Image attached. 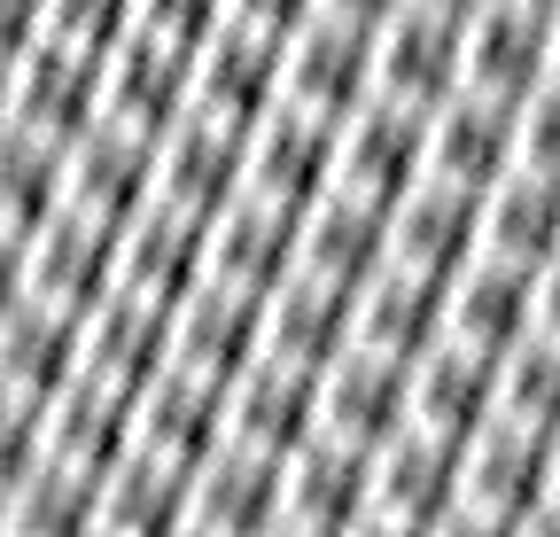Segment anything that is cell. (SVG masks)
<instances>
[{
  "label": "cell",
  "instance_id": "cell-1",
  "mask_svg": "<svg viewBox=\"0 0 560 537\" xmlns=\"http://www.w3.org/2000/svg\"><path fill=\"white\" fill-rule=\"evenodd\" d=\"M545 467H552V436L482 421L459 444V529H537Z\"/></svg>",
  "mask_w": 560,
  "mask_h": 537
},
{
  "label": "cell",
  "instance_id": "cell-2",
  "mask_svg": "<svg viewBox=\"0 0 560 537\" xmlns=\"http://www.w3.org/2000/svg\"><path fill=\"white\" fill-rule=\"evenodd\" d=\"M94 117H102V55L39 32V39L9 62V125L32 132V141H47V149L62 156Z\"/></svg>",
  "mask_w": 560,
  "mask_h": 537
},
{
  "label": "cell",
  "instance_id": "cell-3",
  "mask_svg": "<svg viewBox=\"0 0 560 537\" xmlns=\"http://www.w3.org/2000/svg\"><path fill=\"white\" fill-rule=\"evenodd\" d=\"M366 529H459V444L436 429H397L374 452L366 483Z\"/></svg>",
  "mask_w": 560,
  "mask_h": 537
},
{
  "label": "cell",
  "instance_id": "cell-4",
  "mask_svg": "<svg viewBox=\"0 0 560 537\" xmlns=\"http://www.w3.org/2000/svg\"><path fill=\"white\" fill-rule=\"evenodd\" d=\"M374 94V32L350 16H304L289 39H280V102L319 109V117H350Z\"/></svg>",
  "mask_w": 560,
  "mask_h": 537
},
{
  "label": "cell",
  "instance_id": "cell-5",
  "mask_svg": "<svg viewBox=\"0 0 560 537\" xmlns=\"http://www.w3.org/2000/svg\"><path fill=\"white\" fill-rule=\"evenodd\" d=\"M420 172H429V109L366 94L335 125V187H350V195H366V203L389 211Z\"/></svg>",
  "mask_w": 560,
  "mask_h": 537
},
{
  "label": "cell",
  "instance_id": "cell-6",
  "mask_svg": "<svg viewBox=\"0 0 560 537\" xmlns=\"http://www.w3.org/2000/svg\"><path fill=\"white\" fill-rule=\"evenodd\" d=\"M156 203V141L149 132H125L109 117H94L79 141L62 149V211L125 226Z\"/></svg>",
  "mask_w": 560,
  "mask_h": 537
},
{
  "label": "cell",
  "instance_id": "cell-7",
  "mask_svg": "<svg viewBox=\"0 0 560 537\" xmlns=\"http://www.w3.org/2000/svg\"><path fill=\"white\" fill-rule=\"evenodd\" d=\"M242 149H249L242 125L187 109L172 132H156V203H172V211H187V219L210 226L249 187V156Z\"/></svg>",
  "mask_w": 560,
  "mask_h": 537
},
{
  "label": "cell",
  "instance_id": "cell-8",
  "mask_svg": "<svg viewBox=\"0 0 560 537\" xmlns=\"http://www.w3.org/2000/svg\"><path fill=\"white\" fill-rule=\"evenodd\" d=\"M552 79V16L529 0H482L459 24V86L490 102H522Z\"/></svg>",
  "mask_w": 560,
  "mask_h": 537
},
{
  "label": "cell",
  "instance_id": "cell-9",
  "mask_svg": "<svg viewBox=\"0 0 560 537\" xmlns=\"http://www.w3.org/2000/svg\"><path fill=\"white\" fill-rule=\"evenodd\" d=\"M187 94H195V47L179 39H156V32H125L109 55H102V117L125 125V132H172L187 117Z\"/></svg>",
  "mask_w": 560,
  "mask_h": 537
},
{
  "label": "cell",
  "instance_id": "cell-10",
  "mask_svg": "<svg viewBox=\"0 0 560 537\" xmlns=\"http://www.w3.org/2000/svg\"><path fill=\"white\" fill-rule=\"evenodd\" d=\"M117 289V226L79 219V211H55L24 234V296L86 319L102 296Z\"/></svg>",
  "mask_w": 560,
  "mask_h": 537
},
{
  "label": "cell",
  "instance_id": "cell-11",
  "mask_svg": "<svg viewBox=\"0 0 560 537\" xmlns=\"http://www.w3.org/2000/svg\"><path fill=\"white\" fill-rule=\"evenodd\" d=\"M366 483H374V452L342 436H304L280 459V529L296 537L366 529Z\"/></svg>",
  "mask_w": 560,
  "mask_h": 537
},
{
  "label": "cell",
  "instance_id": "cell-12",
  "mask_svg": "<svg viewBox=\"0 0 560 537\" xmlns=\"http://www.w3.org/2000/svg\"><path fill=\"white\" fill-rule=\"evenodd\" d=\"M397 429H412V366L350 343L319 366V436H342L359 452H382Z\"/></svg>",
  "mask_w": 560,
  "mask_h": 537
},
{
  "label": "cell",
  "instance_id": "cell-13",
  "mask_svg": "<svg viewBox=\"0 0 560 537\" xmlns=\"http://www.w3.org/2000/svg\"><path fill=\"white\" fill-rule=\"evenodd\" d=\"M226 436L249 452H272V459H289L304 436H319V366L257 351L226 382Z\"/></svg>",
  "mask_w": 560,
  "mask_h": 537
},
{
  "label": "cell",
  "instance_id": "cell-14",
  "mask_svg": "<svg viewBox=\"0 0 560 537\" xmlns=\"http://www.w3.org/2000/svg\"><path fill=\"white\" fill-rule=\"evenodd\" d=\"M242 156H249V195L289 203V211H312L319 195L335 187V117L296 109V102H272L249 125V149Z\"/></svg>",
  "mask_w": 560,
  "mask_h": 537
},
{
  "label": "cell",
  "instance_id": "cell-15",
  "mask_svg": "<svg viewBox=\"0 0 560 537\" xmlns=\"http://www.w3.org/2000/svg\"><path fill=\"white\" fill-rule=\"evenodd\" d=\"M482 257V195L444 187V179H412L389 203V265H412L452 289V273Z\"/></svg>",
  "mask_w": 560,
  "mask_h": 537
},
{
  "label": "cell",
  "instance_id": "cell-16",
  "mask_svg": "<svg viewBox=\"0 0 560 537\" xmlns=\"http://www.w3.org/2000/svg\"><path fill=\"white\" fill-rule=\"evenodd\" d=\"M374 94L405 109H436L459 94V16L405 0L389 24H374Z\"/></svg>",
  "mask_w": 560,
  "mask_h": 537
},
{
  "label": "cell",
  "instance_id": "cell-17",
  "mask_svg": "<svg viewBox=\"0 0 560 537\" xmlns=\"http://www.w3.org/2000/svg\"><path fill=\"white\" fill-rule=\"evenodd\" d=\"M257 351H265V296L226 289V281H195L172 304V366L226 389Z\"/></svg>",
  "mask_w": 560,
  "mask_h": 537
},
{
  "label": "cell",
  "instance_id": "cell-18",
  "mask_svg": "<svg viewBox=\"0 0 560 537\" xmlns=\"http://www.w3.org/2000/svg\"><path fill=\"white\" fill-rule=\"evenodd\" d=\"M187 529L195 537H265V529H280V459L226 436L187 476Z\"/></svg>",
  "mask_w": 560,
  "mask_h": 537
},
{
  "label": "cell",
  "instance_id": "cell-19",
  "mask_svg": "<svg viewBox=\"0 0 560 537\" xmlns=\"http://www.w3.org/2000/svg\"><path fill=\"white\" fill-rule=\"evenodd\" d=\"M514 172V102H490L475 86L444 94L429 109V172L420 179H444V187H499Z\"/></svg>",
  "mask_w": 560,
  "mask_h": 537
},
{
  "label": "cell",
  "instance_id": "cell-20",
  "mask_svg": "<svg viewBox=\"0 0 560 537\" xmlns=\"http://www.w3.org/2000/svg\"><path fill=\"white\" fill-rule=\"evenodd\" d=\"M195 281H210V226L172 211V203H149L140 219L117 226V289L125 296H149V304H179Z\"/></svg>",
  "mask_w": 560,
  "mask_h": 537
},
{
  "label": "cell",
  "instance_id": "cell-21",
  "mask_svg": "<svg viewBox=\"0 0 560 537\" xmlns=\"http://www.w3.org/2000/svg\"><path fill=\"white\" fill-rule=\"evenodd\" d=\"M132 444L172 459L179 476H195V467L226 444V389L187 374V366H164L149 389L132 397Z\"/></svg>",
  "mask_w": 560,
  "mask_h": 537
},
{
  "label": "cell",
  "instance_id": "cell-22",
  "mask_svg": "<svg viewBox=\"0 0 560 537\" xmlns=\"http://www.w3.org/2000/svg\"><path fill=\"white\" fill-rule=\"evenodd\" d=\"M79 366L125 397H140L164 366H172V312L149 296H125L109 289L86 319H79Z\"/></svg>",
  "mask_w": 560,
  "mask_h": 537
},
{
  "label": "cell",
  "instance_id": "cell-23",
  "mask_svg": "<svg viewBox=\"0 0 560 537\" xmlns=\"http://www.w3.org/2000/svg\"><path fill=\"white\" fill-rule=\"evenodd\" d=\"M280 102V39H265V32H249V24H219L202 47H195V94H187V109H202V117H226V125H257L265 109Z\"/></svg>",
  "mask_w": 560,
  "mask_h": 537
},
{
  "label": "cell",
  "instance_id": "cell-24",
  "mask_svg": "<svg viewBox=\"0 0 560 537\" xmlns=\"http://www.w3.org/2000/svg\"><path fill=\"white\" fill-rule=\"evenodd\" d=\"M296 226H304V211L265 203V195L242 187L234 203L210 219V281L249 289V296H272L280 281L296 273Z\"/></svg>",
  "mask_w": 560,
  "mask_h": 537
},
{
  "label": "cell",
  "instance_id": "cell-25",
  "mask_svg": "<svg viewBox=\"0 0 560 537\" xmlns=\"http://www.w3.org/2000/svg\"><path fill=\"white\" fill-rule=\"evenodd\" d=\"M537 327V273L529 265H506V257H475L467 273H452L444 289V335L482 359L514 351L522 335Z\"/></svg>",
  "mask_w": 560,
  "mask_h": 537
},
{
  "label": "cell",
  "instance_id": "cell-26",
  "mask_svg": "<svg viewBox=\"0 0 560 537\" xmlns=\"http://www.w3.org/2000/svg\"><path fill=\"white\" fill-rule=\"evenodd\" d=\"M389 265V211L350 187H327L296 226V273H319L335 289H366Z\"/></svg>",
  "mask_w": 560,
  "mask_h": 537
},
{
  "label": "cell",
  "instance_id": "cell-27",
  "mask_svg": "<svg viewBox=\"0 0 560 537\" xmlns=\"http://www.w3.org/2000/svg\"><path fill=\"white\" fill-rule=\"evenodd\" d=\"M490 413H499V359L436 335V343L412 359V429H436V436L467 444Z\"/></svg>",
  "mask_w": 560,
  "mask_h": 537
},
{
  "label": "cell",
  "instance_id": "cell-28",
  "mask_svg": "<svg viewBox=\"0 0 560 537\" xmlns=\"http://www.w3.org/2000/svg\"><path fill=\"white\" fill-rule=\"evenodd\" d=\"M70 374H79V319L39 296H16L0 312V389L39 413Z\"/></svg>",
  "mask_w": 560,
  "mask_h": 537
},
{
  "label": "cell",
  "instance_id": "cell-29",
  "mask_svg": "<svg viewBox=\"0 0 560 537\" xmlns=\"http://www.w3.org/2000/svg\"><path fill=\"white\" fill-rule=\"evenodd\" d=\"M350 343H366V351H382V359H420L444 335V281H429V273H412V265H382V273L359 289V312H350Z\"/></svg>",
  "mask_w": 560,
  "mask_h": 537
},
{
  "label": "cell",
  "instance_id": "cell-30",
  "mask_svg": "<svg viewBox=\"0 0 560 537\" xmlns=\"http://www.w3.org/2000/svg\"><path fill=\"white\" fill-rule=\"evenodd\" d=\"M350 312H359V289H335L319 273H289L265 296V351L296 359V366H327L350 351Z\"/></svg>",
  "mask_w": 560,
  "mask_h": 537
},
{
  "label": "cell",
  "instance_id": "cell-31",
  "mask_svg": "<svg viewBox=\"0 0 560 537\" xmlns=\"http://www.w3.org/2000/svg\"><path fill=\"white\" fill-rule=\"evenodd\" d=\"M94 529L102 537H164L187 529V476L156 452H125L109 476L94 483Z\"/></svg>",
  "mask_w": 560,
  "mask_h": 537
},
{
  "label": "cell",
  "instance_id": "cell-32",
  "mask_svg": "<svg viewBox=\"0 0 560 537\" xmlns=\"http://www.w3.org/2000/svg\"><path fill=\"white\" fill-rule=\"evenodd\" d=\"M482 257L529 265V273L560 257V179L514 164L499 187H482Z\"/></svg>",
  "mask_w": 560,
  "mask_h": 537
},
{
  "label": "cell",
  "instance_id": "cell-33",
  "mask_svg": "<svg viewBox=\"0 0 560 537\" xmlns=\"http://www.w3.org/2000/svg\"><path fill=\"white\" fill-rule=\"evenodd\" d=\"M0 529H16V537H79V529H94V476H79V467L39 452L24 476L0 491Z\"/></svg>",
  "mask_w": 560,
  "mask_h": 537
},
{
  "label": "cell",
  "instance_id": "cell-34",
  "mask_svg": "<svg viewBox=\"0 0 560 537\" xmlns=\"http://www.w3.org/2000/svg\"><path fill=\"white\" fill-rule=\"evenodd\" d=\"M55 211H62V156L9 125V132H0V234L24 242Z\"/></svg>",
  "mask_w": 560,
  "mask_h": 537
},
{
  "label": "cell",
  "instance_id": "cell-35",
  "mask_svg": "<svg viewBox=\"0 0 560 537\" xmlns=\"http://www.w3.org/2000/svg\"><path fill=\"white\" fill-rule=\"evenodd\" d=\"M537 436H560V343L552 335H522L514 351H499V413Z\"/></svg>",
  "mask_w": 560,
  "mask_h": 537
},
{
  "label": "cell",
  "instance_id": "cell-36",
  "mask_svg": "<svg viewBox=\"0 0 560 537\" xmlns=\"http://www.w3.org/2000/svg\"><path fill=\"white\" fill-rule=\"evenodd\" d=\"M39 9H47L39 32H55L70 47H94V55H109L132 32V0H39Z\"/></svg>",
  "mask_w": 560,
  "mask_h": 537
},
{
  "label": "cell",
  "instance_id": "cell-37",
  "mask_svg": "<svg viewBox=\"0 0 560 537\" xmlns=\"http://www.w3.org/2000/svg\"><path fill=\"white\" fill-rule=\"evenodd\" d=\"M514 164L560 179V79H545L537 94L514 102Z\"/></svg>",
  "mask_w": 560,
  "mask_h": 537
},
{
  "label": "cell",
  "instance_id": "cell-38",
  "mask_svg": "<svg viewBox=\"0 0 560 537\" xmlns=\"http://www.w3.org/2000/svg\"><path fill=\"white\" fill-rule=\"evenodd\" d=\"M132 24L156 39H179V47H202L226 24V0H132Z\"/></svg>",
  "mask_w": 560,
  "mask_h": 537
},
{
  "label": "cell",
  "instance_id": "cell-39",
  "mask_svg": "<svg viewBox=\"0 0 560 537\" xmlns=\"http://www.w3.org/2000/svg\"><path fill=\"white\" fill-rule=\"evenodd\" d=\"M226 16L249 24V32H265V39H289L304 16H319V0H226Z\"/></svg>",
  "mask_w": 560,
  "mask_h": 537
},
{
  "label": "cell",
  "instance_id": "cell-40",
  "mask_svg": "<svg viewBox=\"0 0 560 537\" xmlns=\"http://www.w3.org/2000/svg\"><path fill=\"white\" fill-rule=\"evenodd\" d=\"M39 24H47L39 0H0V71H9V62L39 39Z\"/></svg>",
  "mask_w": 560,
  "mask_h": 537
},
{
  "label": "cell",
  "instance_id": "cell-41",
  "mask_svg": "<svg viewBox=\"0 0 560 537\" xmlns=\"http://www.w3.org/2000/svg\"><path fill=\"white\" fill-rule=\"evenodd\" d=\"M529 335H552V343H560V257L537 265V327Z\"/></svg>",
  "mask_w": 560,
  "mask_h": 537
},
{
  "label": "cell",
  "instance_id": "cell-42",
  "mask_svg": "<svg viewBox=\"0 0 560 537\" xmlns=\"http://www.w3.org/2000/svg\"><path fill=\"white\" fill-rule=\"evenodd\" d=\"M319 9H327V16H350V24H366V32H374V24H389V16L405 9V0H319Z\"/></svg>",
  "mask_w": 560,
  "mask_h": 537
},
{
  "label": "cell",
  "instance_id": "cell-43",
  "mask_svg": "<svg viewBox=\"0 0 560 537\" xmlns=\"http://www.w3.org/2000/svg\"><path fill=\"white\" fill-rule=\"evenodd\" d=\"M16 296H24V242L0 234V312H9Z\"/></svg>",
  "mask_w": 560,
  "mask_h": 537
},
{
  "label": "cell",
  "instance_id": "cell-44",
  "mask_svg": "<svg viewBox=\"0 0 560 537\" xmlns=\"http://www.w3.org/2000/svg\"><path fill=\"white\" fill-rule=\"evenodd\" d=\"M537 529H560V436H552V467H545V514Z\"/></svg>",
  "mask_w": 560,
  "mask_h": 537
},
{
  "label": "cell",
  "instance_id": "cell-45",
  "mask_svg": "<svg viewBox=\"0 0 560 537\" xmlns=\"http://www.w3.org/2000/svg\"><path fill=\"white\" fill-rule=\"evenodd\" d=\"M429 9H444V16H459V24H467V16L482 9V0H429Z\"/></svg>",
  "mask_w": 560,
  "mask_h": 537
},
{
  "label": "cell",
  "instance_id": "cell-46",
  "mask_svg": "<svg viewBox=\"0 0 560 537\" xmlns=\"http://www.w3.org/2000/svg\"><path fill=\"white\" fill-rule=\"evenodd\" d=\"M552 79H560V9H552Z\"/></svg>",
  "mask_w": 560,
  "mask_h": 537
},
{
  "label": "cell",
  "instance_id": "cell-47",
  "mask_svg": "<svg viewBox=\"0 0 560 537\" xmlns=\"http://www.w3.org/2000/svg\"><path fill=\"white\" fill-rule=\"evenodd\" d=\"M0 132H9V71H0Z\"/></svg>",
  "mask_w": 560,
  "mask_h": 537
},
{
  "label": "cell",
  "instance_id": "cell-48",
  "mask_svg": "<svg viewBox=\"0 0 560 537\" xmlns=\"http://www.w3.org/2000/svg\"><path fill=\"white\" fill-rule=\"evenodd\" d=\"M529 9H545V16H552V9H560V0H529Z\"/></svg>",
  "mask_w": 560,
  "mask_h": 537
}]
</instances>
